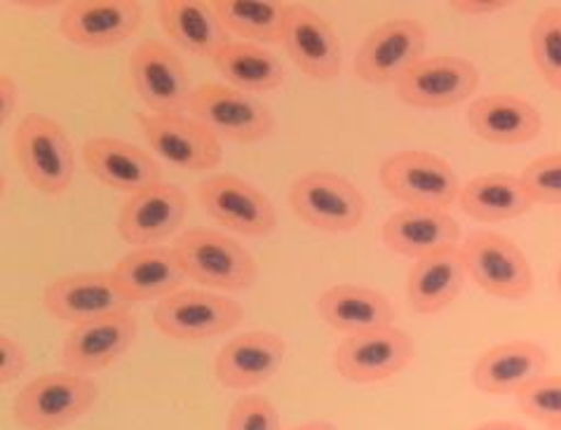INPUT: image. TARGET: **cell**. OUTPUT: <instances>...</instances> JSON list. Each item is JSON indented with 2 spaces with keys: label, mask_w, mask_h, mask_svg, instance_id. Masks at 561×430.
Instances as JSON below:
<instances>
[{
  "label": "cell",
  "mask_w": 561,
  "mask_h": 430,
  "mask_svg": "<svg viewBox=\"0 0 561 430\" xmlns=\"http://www.w3.org/2000/svg\"><path fill=\"white\" fill-rule=\"evenodd\" d=\"M99 388L90 374L49 372L16 393L12 415L24 430H59L94 407Z\"/></svg>",
  "instance_id": "6da1fadb"
},
{
  "label": "cell",
  "mask_w": 561,
  "mask_h": 430,
  "mask_svg": "<svg viewBox=\"0 0 561 430\" xmlns=\"http://www.w3.org/2000/svg\"><path fill=\"white\" fill-rule=\"evenodd\" d=\"M174 252L186 275L211 290H250L259 275L254 257L238 240L211 228H188L176 238Z\"/></svg>",
  "instance_id": "7a4b0ae2"
},
{
  "label": "cell",
  "mask_w": 561,
  "mask_h": 430,
  "mask_svg": "<svg viewBox=\"0 0 561 430\" xmlns=\"http://www.w3.org/2000/svg\"><path fill=\"white\" fill-rule=\"evenodd\" d=\"M14 156L28 184L47 195L69 191L76 156L64 127L45 113H26L14 129Z\"/></svg>",
  "instance_id": "3957f363"
},
{
  "label": "cell",
  "mask_w": 561,
  "mask_h": 430,
  "mask_svg": "<svg viewBox=\"0 0 561 430\" xmlns=\"http://www.w3.org/2000/svg\"><path fill=\"white\" fill-rule=\"evenodd\" d=\"M381 186L407 207L449 212L460 195V179L444 160L431 151H400L383 160L378 170Z\"/></svg>",
  "instance_id": "277c9868"
},
{
  "label": "cell",
  "mask_w": 561,
  "mask_h": 430,
  "mask_svg": "<svg viewBox=\"0 0 561 430\" xmlns=\"http://www.w3.org/2000/svg\"><path fill=\"white\" fill-rule=\"evenodd\" d=\"M289 203L296 217L324 234H351L367 214V197L343 174L316 170L291 184Z\"/></svg>",
  "instance_id": "5b68a950"
},
{
  "label": "cell",
  "mask_w": 561,
  "mask_h": 430,
  "mask_svg": "<svg viewBox=\"0 0 561 430\" xmlns=\"http://www.w3.org/2000/svg\"><path fill=\"white\" fill-rule=\"evenodd\" d=\"M191 118L203 123L219 139L256 144L275 132V115L254 94L240 92L219 82L195 88L188 104Z\"/></svg>",
  "instance_id": "8992f818"
},
{
  "label": "cell",
  "mask_w": 561,
  "mask_h": 430,
  "mask_svg": "<svg viewBox=\"0 0 561 430\" xmlns=\"http://www.w3.org/2000/svg\"><path fill=\"white\" fill-rule=\"evenodd\" d=\"M460 257L472 283L496 299L517 302L534 290L529 259L513 240L496 230L472 234L460 245Z\"/></svg>",
  "instance_id": "52a82bcc"
},
{
  "label": "cell",
  "mask_w": 561,
  "mask_h": 430,
  "mask_svg": "<svg viewBox=\"0 0 561 430\" xmlns=\"http://www.w3.org/2000/svg\"><path fill=\"white\" fill-rule=\"evenodd\" d=\"M240 302L203 290H179L160 299L153 322L164 337L176 341H205L221 337L242 322Z\"/></svg>",
  "instance_id": "ba28073f"
},
{
  "label": "cell",
  "mask_w": 561,
  "mask_h": 430,
  "mask_svg": "<svg viewBox=\"0 0 561 430\" xmlns=\"http://www.w3.org/2000/svg\"><path fill=\"white\" fill-rule=\"evenodd\" d=\"M416 355L414 339L404 329L388 325L369 332L348 335L336 349V372L351 384H381L404 372Z\"/></svg>",
  "instance_id": "9c48e42d"
},
{
  "label": "cell",
  "mask_w": 561,
  "mask_h": 430,
  "mask_svg": "<svg viewBox=\"0 0 561 430\" xmlns=\"http://www.w3.org/2000/svg\"><path fill=\"white\" fill-rule=\"evenodd\" d=\"M427 49V29L411 20L383 22L376 26L355 55V73L369 86H394L411 66H416Z\"/></svg>",
  "instance_id": "30bf717a"
},
{
  "label": "cell",
  "mask_w": 561,
  "mask_h": 430,
  "mask_svg": "<svg viewBox=\"0 0 561 430\" xmlns=\"http://www.w3.org/2000/svg\"><path fill=\"white\" fill-rule=\"evenodd\" d=\"M477 88H480V71L472 61L456 55H435L411 66L394 82V94L407 106L442 111L468 102Z\"/></svg>",
  "instance_id": "8fae6325"
},
{
  "label": "cell",
  "mask_w": 561,
  "mask_h": 430,
  "mask_svg": "<svg viewBox=\"0 0 561 430\" xmlns=\"http://www.w3.org/2000/svg\"><path fill=\"white\" fill-rule=\"evenodd\" d=\"M137 121L148 146L174 170L203 172L217 168L224 158L221 139L184 113H141Z\"/></svg>",
  "instance_id": "7c38bea8"
},
{
  "label": "cell",
  "mask_w": 561,
  "mask_h": 430,
  "mask_svg": "<svg viewBox=\"0 0 561 430\" xmlns=\"http://www.w3.org/2000/svg\"><path fill=\"white\" fill-rule=\"evenodd\" d=\"M129 78L141 102L158 115L188 111L193 99L184 61L160 41H141L129 55Z\"/></svg>",
  "instance_id": "4fadbf2b"
},
{
  "label": "cell",
  "mask_w": 561,
  "mask_h": 430,
  "mask_svg": "<svg viewBox=\"0 0 561 430\" xmlns=\"http://www.w3.org/2000/svg\"><path fill=\"white\" fill-rule=\"evenodd\" d=\"M203 210L224 228L247 238L271 236L277 226V212L266 193L236 174H214L197 186Z\"/></svg>",
  "instance_id": "5bb4252c"
},
{
  "label": "cell",
  "mask_w": 561,
  "mask_h": 430,
  "mask_svg": "<svg viewBox=\"0 0 561 430\" xmlns=\"http://www.w3.org/2000/svg\"><path fill=\"white\" fill-rule=\"evenodd\" d=\"M141 20L139 0H71L59 14V31L78 47L108 49L135 36Z\"/></svg>",
  "instance_id": "9a60e30c"
},
{
  "label": "cell",
  "mask_w": 561,
  "mask_h": 430,
  "mask_svg": "<svg viewBox=\"0 0 561 430\" xmlns=\"http://www.w3.org/2000/svg\"><path fill=\"white\" fill-rule=\"evenodd\" d=\"M49 316L73 327L129 310V302L113 280V273H73L49 283L43 292Z\"/></svg>",
  "instance_id": "2e32d148"
},
{
  "label": "cell",
  "mask_w": 561,
  "mask_h": 430,
  "mask_svg": "<svg viewBox=\"0 0 561 430\" xmlns=\"http://www.w3.org/2000/svg\"><path fill=\"white\" fill-rule=\"evenodd\" d=\"M283 45L291 61L312 80H334L341 73L343 49L336 31L306 3H289Z\"/></svg>",
  "instance_id": "e0dca14e"
},
{
  "label": "cell",
  "mask_w": 561,
  "mask_h": 430,
  "mask_svg": "<svg viewBox=\"0 0 561 430\" xmlns=\"http://www.w3.org/2000/svg\"><path fill=\"white\" fill-rule=\"evenodd\" d=\"M188 214V197L174 184L158 181L129 195L118 212V234L139 247L174 236Z\"/></svg>",
  "instance_id": "ac0fdd59"
},
{
  "label": "cell",
  "mask_w": 561,
  "mask_h": 430,
  "mask_svg": "<svg viewBox=\"0 0 561 430\" xmlns=\"http://www.w3.org/2000/svg\"><path fill=\"white\" fill-rule=\"evenodd\" d=\"M137 335L139 322L131 310L73 327L61 349L64 367L66 372L76 374H94L99 370H106L131 349Z\"/></svg>",
  "instance_id": "d6986e66"
},
{
  "label": "cell",
  "mask_w": 561,
  "mask_h": 430,
  "mask_svg": "<svg viewBox=\"0 0 561 430\" xmlns=\"http://www.w3.org/2000/svg\"><path fill=\"white\" fill-rule=\"evenodd\" d=\"M287 355L285 339L256 329L230 339L214 360V374L230 391L259 388L279 372Z\"/></svg>",
  "instance_id": "ffe728a7"
},
{
  "label": "cell",
  "mask_w": 561,
  "mask_h": 430,
  "mask_svg": "<svg viewBox=\"0 0 561 430\" xmlns=\"http://www.w3.org/2000/svg\"><path fill=\"white\" fill-rule=\"evenodd\" d=\"M113 280L129 304L164 299L186 283V271L174 247H137L113 267Z\"/></svg>",
  "instance_id": "44dd1931"
},
{
  "label": "cell",
  "mask_w": 561,
  "mask_h": 430,
  "mask_svg": "<svg viewBox=\"0 0 561 430\" xmlns=\"http://www.w3.org/2000/svg\"><path fill=\"white\" fill-rule=\"evenodd\" d=\"M550 355L534 341H505L477 358L472 384L486 395H517L534 378L548 374Z\"/></svg>",
  "instance_id": "7402d4cb"
},
{
  "label": "cell",
  "mask_w": 561,
  "mask_h": 430,
  "mask_svg": "<svg viewBox=\"0 0 561 430\" xmlns=\"http://www.w3.org/2000/svg\"><path fill=\"white\" fill-rule=\"evenodd\" d=\"M82 158H85L88 170L104 186L127 195H135L162 181L158 160L144 148L118 137L88 139L82 146Z\"/></svg>",
  "instance_id": "603a6c76"
},
{
  "label": "cell",
  "mask_w": 561,
  "mask_h": 430,
  "mask_svg": "<svg viewBox=\"0 0 561 430\" xmlns=\"http://www.w3.org/2000/svg\"><path fill=\"white\" fill-rule=\"evenodd\" d=\"M381 238L394 254L419 261L458 247L460 226L449 212L404 207L386 219Z\"/></svg>",
  "instance_id": "cb8c5ba5"
},
{
  "label": "cell",
  "mask_w": 561,
  "mask_h": 430,
  "mask_svg": "<svg viewBox=\"0 0 561 430\" xmlns=\"http://www.w3.org/2000/svg\"><path fill=\"white\" fill-rule=\"evenodd\" d=\"M468 125L486 144L519 146L540 135L542 115L517 94H486L468 106Z\"/></svg>",
  "instance_id": "d4e9b609"
},
{
  "label": "cell",
  "mask_w": 561,
  "mask_h": 430,
  "mask_svg": "<svg viewBox=\"0 0 561 430\" xmlns=\"http://www.w3.org/2000/svg\"><path fill=\"white\" fill-rule=\"evenodd\" d=\"M156 12L162 31L188 55L214 59L233 43L214 5L205 0H160Z\"/></svg>",
  "instance_id": "484cf974"
},
{
  "label": "cell",
  "mask_w": 561,
  "mask_h": 430,
  "mask_svg": "<svg viewBox=\"0 0 561 430\" xmlns=\"http://www.w3.org/2000/svg\"><path fill=\"white\" fill-rule=\"evenodd\" d=\"M468 280L460 247L423 257L407 280V302L419 316H435L458 299Z\"/></svg>",
  "instance_id": "4316f807"
},
{
  "label": "cell",
  "mask_w": 561,
  "mask_h": 430,
  "mask_svg": "<svg viewBox=\"0 0 561 430\" xmlns=\"http://www.w3.org/2000/svg\"><path fill=\"white\" fill-rule=\"evenodd\" d=\"M320 318L343 335L369 332L394 322L392 302L383 292L362 285H334L320 294Z\"/></svg>",
  "instance_id": "83f0119b"
},
{
  "label": "cell",
  "mask_w": 561,
  "mask_h": 430,
  "mask_svg": "<svg viewBox=\"0 0 561 430\" xmlns=\"http://www.w3.org/2000/svg\"><path fill=\"white\" fill-rule=\"evenodd\" d=\"M458 207L474 222L499 224L522 217L534 207V201L522 177L491 172L474 177L466 186H460Z\"/></svg>",
  "instance_id": "f1b7e54d"
},
{
  "label": "cell",
  "mask_w": 561,
  "mask_h": 430,
  "mask_svg": "<svg viewBox=\"0 0 561 430\" xmlns=\"http://www.w3.org/2000/svg\"><path fill=\"white\" fill-rule=\"evenodd\" d=\"M211 61L230 88L247 94L273 92L285 82L283 61L254 43H228Z\"/></svg>",
  "instance_id": "f546056e"
},
{
  "label": "cell",
  "mask_w": 561,
  "mask_h": 430,
  "mask_svg": "<svg viewBox=\"0 0 561 430\" xmlns=\"http://www.w3.org/2000/svg\"><path fill=\"white\" fill-rule=\"evenodd\" d=\"M228 33L254 43H283L287 0H211Z\"/></svg>",
  "instance_id": "4dcf8cb0"
},
{
  "label": "cell",
  "mask_w": 561,
  "mask_h": 430,
  "mask_svg": "<svg viewBox=\"0 0 561 430\" xmlns=\"http://www.w3.org/2000/svg\"><path fill=\"white\" fill-rule=\"evenodd\" d=\"M531 57L538 73L561 92V8L542 10L531 26Z\"/></svg>",
  "instance_id": "1f68e13d"
},
{
  "label": "cell",
  "mask_w": 561,
  "mask_h": 430,
  "mask_svg": "<svg viewBox=\"0 0 561 430\" xmlns=\"http://www.w3.org/2000/svg\"><path fill=\"white\" fill-rule=\"evenodd\" d=\"M517 405L526 417L542 423L554 426L561 421V376L542 374L529 386H524L517 395Z\"/></svg>",
  "instance_id": "d6a6232c"
},
{
  "label": "cell",
  "mask_w": 561,
  "mask_h": 430,
  "mask_svg": "<svg viewBox=\"0 0 561 430\" xmlns=\"http://www.w3.org/2000/svg\"><path fill=\"white\" fill-rule=\"evenodd\" d=\"M522 181L534 205H561V154L531 160L522 172Z\"/></svg>",
  "instance_id": "836d02e7"
},
{
  "label": "cell",
  "mask_w": 561,
  "mask_h": 430,
  "mask_svg": "<svg viewBox=\"0 0 561 430\" xmlns=\"http://www.w3.org/2000/svg\"><path fill=\"white\" fill-rule=\"evenodd\" d=\"M226 430H283L275 405L266 395H242L228 411Z\"/></svg>",
  "instance_id": "e575fe53"
},
{
  "label": "cell",
  "mask_w": 561,
  "mask_h": 430,
  "mask_svg": "<svg viewBox=\"0 0 561 430\" xmlns=\"http://www.w3.org/2000/svg\"><path fill=\"white\" fill-rule=\"evenodd\" d=\"M28 367V355L24 346L10 335L0 337V384L8 386L16 382Z\"/></svg>",
  "instance_id": "d590c367"
},
{
  "label": "cell",
  "mask_w": 561,
  "mask_h": 430,
  "mask_svg": "<svg viewBox=\"0 0 561 430\" xmlns=\"http://www.w3.org/2000/svg\"><path fill=\"white\" fill-rule=\"evenodd\" d=\"M515 3L510 0H454L449 8L460 16H491L513 8Z\"/></svg>",
  "instance_id": "8d00e7d4"
},
{
  "label": "cell",
  "mask_w": 561,
  "mask_h": 430,
  "mask_svg": "<svg viewBox=\"0 0 561 430\" xmlns=\"http://www.w3.org/2000/svg\"><path fill=\"white\" fill-rule=\"evenodd\" d=\"M16 106H20V88H16V82L8 73H3L0 76V123L8 125Z\"/></svg>",
  "instance_id": "74e56055"
},
{
  "label": "cell",
  "mask_w": 561,
  "mask_h": 430,
  "mask_svg": "<svg viewBox=\"0 0 561 430\" xmlns=\"http://www.w3.org/2000/svg\"><path fill=\"white\" fill-rule=\"evenodd\" d=\"M472 430H526L522 423L517 421H505V419H493V421H484Z\"/></svg>",
  "instance_id": "f35d334b"
},
{
  "label": "cell",
  "mask_w": 561,
  "mask_h": 430,
  "mask_svg": "<svg viewBox=\"0 0 561 430\" xmlns=\"http://www.w3.org/2000/svg\"><path fill=\"white\" fill-rule=\"evenodd\" d=\"M16 8H24V10H33V12H41V10H64L66 3H55V0H49V3H16Z\"/></svg>",
  "instance_id": "ab89813d"
},
{
  "label": "cell",
  "mask_w": 561,
  "mask_h": 430,
  "mask_svg": "<svg viewBox=\"0 0 561 430\" xmlns=\"http://www.w3.org/2000/svg\"><path fill=\"white\" fill-rule=\"evenodd\" d=\"M291 430H339L332 421H324V419H318V421H306L301 426H296Z\"/></svg>",
  "instance_id": "60d3db41"
},
{
  "label": "cell",
  "mask_w": 561,
  "mask_h": 430,
  "mask_svg": "<svg viewBox=\"0 0 561 430\" xmlns=\"http://www.w3.org/2000/svg\"><path fill=\"white\" fill-rule=\"evenodd\" d=\"M557 285H559V290H561V263H559V271H557Z\"/></svg>",
  "instance_id": "b9f144b4"
},
{
  "label": "cell",
  "mask_w": 561,
  "mask_h": 430,
  "mask_svg": "<svg viewBox=\"0 0 561 430\" xmlns=\"http://www.w3.org/2000/svg\"><path fill=\"white\" fill-rule=\"evenodd\" d=\"M548 430H561V421H559V423H554V426H550Z\"/></svg>",
  "instance_id": "7bdbcfd3"
}]
</instances>
